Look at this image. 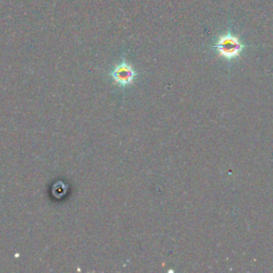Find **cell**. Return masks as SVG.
Listing matches in <instances>:
<instances>
[{
	"mask_svg": "<svg viewBox=\"0 0 273 273\" xmlns=\"http://www.w3.org/2000/svg\"><path fill=\"white\" fill-rule=\"evenodd\" d=\"M214 47L218 50L219 55L225 59L237 58L243 49V45L238 37L230 33L221 35Z\"/></svg>",
	"mask_w": 273,
	"mask_h": 273,
	"instance_id": "6da1fadb",
	"label": "cell"
},
{
	"mask_svg": "<svg viewBox=\"0 0 273 273\" xmlns=\"http://www.w3.org/2000/svg\"><path fill=\"white\" fill-rule=\"evenodd\" d=\"M136 73L133 71V68L126 62H122L119 64L112 72V78L117 82L118 85L121 86H127L130 85L135 78Z\"/></svg>",
	"mask_w": 273,
	"mask_h": 273,
	"instance_id": "7a4b0ae2",
	"label": "cell"
}]
</instances>
